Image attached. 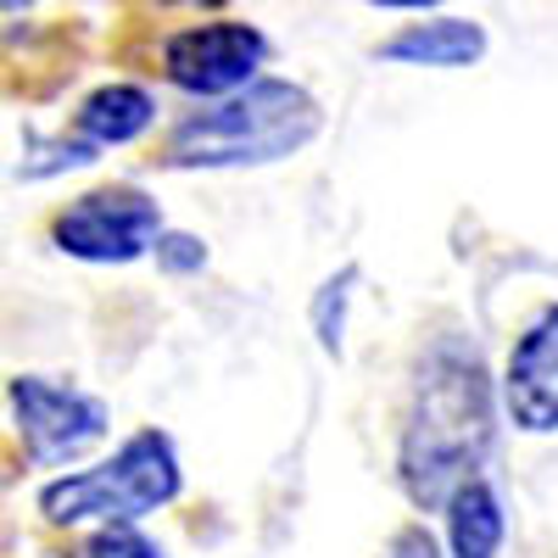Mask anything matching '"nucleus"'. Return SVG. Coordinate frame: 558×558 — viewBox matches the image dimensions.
Instances as JSON below:
<instances>
[{
    "mask_svg": "<svg viewBox=\"0 0 558 558\" xmlns=\"http://www.w3.org/2000/svg\"><path fill=\"white\" fill-rule=\"evenodd\" d=\"M492 447V397L486 368L463 347H436L418 368L408 430H402V486L418 508L452 502L458 486H470Z\"/></svg>",
    "mask_w": 558,
    "mask_h": 558,
    "instance_id": "1",
    "label": "nucleus"
},
{
    "mask_svg": "<svg viewBox=\"0 0 558 558\" xmlns=\"http://www.w3.org/2000/svg\"><path fill=\"white\" fill-rule=\"evenodd\" d=\"M324 112L302 84L257 78L241 96H223L207 112H191L162 146L168 168H246V162H279L302 151L318 134Z\"/></svg>",
    "mask_w": 558,
    "mask_h": 558,
    "instance_id": "2",
    "label": "nucleus"
},
{
    "mask_svg": "<svg viewBox=\"0 0 558 558\" xmlns=\"http://www.w3.org/2000/svg\"><path fill=\"white\" fill-rule=\"evenodd\" d=\"M179 497V463H173V441L162 430H140L134 441H123L118 458H107L101 470H84V475H62L39 492L45 520L57 525H84V520H101V525H129L151 508Z\"/></svg>",
    "mask_w": 558,
    "mask_h": 558,
    "instance_id": "3",
    "label": "nucleus"
},
{
    "mask_svg": "<svg viewBox=\"0 0 558 558\" xmlns=\"http://www.w3.org/2000/svg\"><path fill=\"white\" fill-rule=\"evenodd\" d=\"M263 57L268 39L252 23H196L162 45V73L191 96H241L257 78Z\"/></svg>",
    "mask_w": 558,
    "mask_h": 558,
    "instance_id": "4",
    "label": "nucleus"
},
{
    "mask_svg": "<svg viewBox=\"0 0 558 558\" xmlns=\"http://www.w3.org/2000/svg\"><path fill=\"white\" fill-rule=\"evenodd\" d=\"M12 413H17V430L28 441V458L45 463V470L89 452L107 436L101 397H89L78 386H51L39 375H17L12 380Z\"/></svg>",
    "mask_w": 558,
    "mask_h": 558,
    "instance_id": "5",
    "label": "nucleus"
},
{
    "mask_svg": "<svg viewBox=\"0 0 558 558\" xmlns=\"http://www.w3.org/2000/svg\"><path fill=\"white\" fill-rule=\"evenodd\" d=\"M162 235V213L140 191H96L57 218V246L84 263H129Z\"/></svg>",
    "mask_w": 558,
    "mask_h": 558,
    "instance_id": "6",
    "label": "nucleus"
},
{
    "mask_svg": "<svg viewBox=\"0 0 558 558\" xmlns=\"http://www.w3.org/2000/svg\"><path fill=\"white\" fill-rule=\"evenodd\" d=\"M502 402L520 430H531V436L558 430V307H547L514 341V352H508Z\"/></svg>",
    "mask_w": 558,
    "mask_h": 558,
    "instance_id": "7",
    "label": "nucleus"
},
{
    "mask_svg": "<svg viewBox=\"0 0 558 558\" xmlns=\"http://www.w3.org/2000/svg\"><path fill=\"white\" fill-rule=\"evenodd\" d=\"M386 62H413V68H470L486 57V34L470 17H436V23H413L380 45Z\"/></svg>",
    "mask_w": 558,
    "mask_h": 558,
    "instance_id": "8",
    "label": "nucleus"
},
{
    "mask_svg": "<svg viewBox=\"0 0 558 558\" xmlns=\"http://www.w3.org/2000/svg\"><path fill=\"white\" fill-rule=\"evenodd\" d=\"M151 118H157V107H151V96L140 84H107V89H96L84 107H78V146L84 151H101V146H129L134 134H146L151 129Z\"/></svg>",
    "mask_w": 558,
    "mask_h": 558,
    "instance_id": "9",
    "label": "nucleus"
},
{
    "mask_svg": "<svg viewBox=\"0 0 558 558\" xmlns=\"http://www.w3.org/2000/svg\"><path fill=\"white\" fill-rule=\"evenodd\" d=\"M447 536H452V558H492L502 542V508L497 492L475 475L470 486H458L447 502Z\"/></svg>",
    "mask_w": 558,
    "mask_h": 558,
    "instance_id": "10",
    "label": "nucleus"
},
{
    "mask_svg": "<svg viewBox=\"0 0 558 558\" xmlns=\"http://www.w3.org/2000/svg\"><path fill=\"white\" fill-rule=\"evenodd\" d=\"M89 558H168V553L129 525H107V531L89 536Z\"/></svg>",
    "mask_w": 558,
    "mask_h": 558,
    "instance_id": "11",
    "label": "nucleus"
},
{
    "mask_svg": "<svg viewBox=\"0 0 558 558\" xmlns=\"http://www.w3.org/2000/svg\"><path fill=\"white\" fill-rule=\"evenodd\" d=\"M157 257H162L168 268H196V263H202V246H196L191 235H168V241H157Z\"/></svg>",
    "mask_w": 558,
    "mask_h": 558,
    "instance_id": "12",
    "label": "nucleus"
},
{
    "mask_svg": "<svg viewBox=\"0 0 558 558\" xmlns=\"http://www.w3.org/2000/svg\"><path fill=\"white\" fill-rule=\"evenodd\" d=\"M397 558H436V547H430V536H425V531L413 525V531H402V536H397Z\"/></svg>",
    "mask_w": 558,
    "mask_h": 558,
    "instance_id": "13",
    "label": "nucleus"
},
{
    "mask_svg": "<svg viewBox=\"0 0 558 558\" xmlns=\"http://www.w3.org/2000/svg\"><path fill=\"white\" fill-rule=\"evenodd\" d=\"M375 7H391V12H425V7H441V0H375Z\"/></svg>",
    "mask_w": 558,
    "mask_h": 558,
    "instance_id": "14",
    "label": "nucleus"
}]
</instances>
